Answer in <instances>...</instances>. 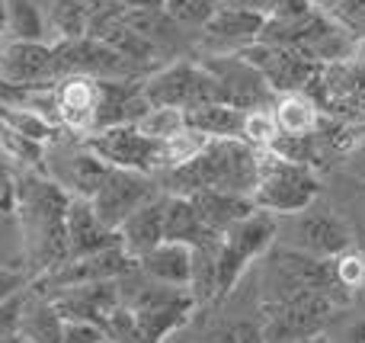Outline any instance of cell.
<instances>
[{
  "instance_id": "1",
  "label": "cell",
  "mask_w": 365,
  "mask_h": 343,
  "mask_svg": "<svg viewBox=\"0 0 365 343\" xmlns=\"http://www.w3.org/2000/svg\"><path fill=\"white\" fill-rule=\"evenodd\" d=\"M71 193L58 186L45 170H23L16 173L13 190V215L23 231L26 263L36 276L51 273L68 260V215Z\"/></svg>"
},
{
  "instance_id": "2",
  "label": "cell",
  "mask_w": 365,
  "mask_h": 343,
  "mask_svg": "<svg viewBox=\"0 0 365 343\" xmlns=\"http://www.w3.org/2000/svg\"><path fill=\"white\" fill-rule=\"evenodd\" d=\"M158 183L173 196H192L199 190L253 196L259 177V148L244 138H208L195 158L158 173Z\"/></svg>"
},
{
  "instance_id": "3",
  "label": "cell",
  "mask_w": 365,
  "mask_h": 343,
  "mask_svg": "<svg viewBox=\"0 0 365 343\" xmlns=\"http://www.w3.org/2000/svg\"><path fill=\"white\" fill-rule=\"evenodd\" d=\"M321 193V180H317L314 167L295 164V160L279 158L269 148H259V177L257 190H253V203L257 209L272 212V215H298V212L311 209Z\"/></svg>"
},
{
  "instance_id": "4",
  "label": "cell",
  "mask_w": 365,
  "mask_h": 343,
  "mask_svg": "<svg viewBox=\"0 0 365 343\" xmlns=\"http://www.w3.org/2000/svg\"><path fill=\"white\" fill-rule=\"evenodd\" d=\"M279 237V222L272 212H250L247 218H240L237 225H231L227 231H221L218 241V276H215V299H225L234 292L237 280L244 276V270L250 267L257 257H266L269 247Z\"/></svg>"
},
{
  "instance_id": "5",
  "label": "cell",
  "mask_w": 365,
  "mask_h": 343,
  "mask_svg": "<svg viewBox=\"0 0 365 343\" xmlns=\"http://www.w3.org/2000/svg\"><path fill=\"white\" fill-rule=\"evenodd\" d=\"M266 292H269V299L298 295V292H321L336 299L340 305L349 302V292L340 289L330 260L311 257L298 247H269V257H266Z\"/></svg>"
},
{
  "instance_id": "6",
  "label": "cell",
  "mask_w": 365,
  "mask_h": 343,
  "mask_svg": "<svg viewBox=\"0 0 365 343\" xmlns=\"http://www.w3.org/2000/svg\"><path fill=\"white\" fill-rule=\"evenodd\" d=\"M336 308H343L336 299L321 292H298L279 295L263 302V343H302L324 331Z\"/></svg>"
},
{
  "instance_id": "7",
  "label": "cell",
  "mask_w": 365,
  "mask_h": 343,
  "mask_svg": "<svg viewBox=\"0 0 365 343\" xmlns=\"http://www.w3.org/2000/svg\"><path fill=\"white\" fill-rule=\"evenodd\" d=\"M83 145L103 158L109 167H122V170H138V173H164L167 170V145L154 135L141 132L135 122H122V126H106L96 132L83 135Z\"/></svg>"
},
{
  "instance_id": "8",
  "label": "cell",
  "mask_w": 365,
  "mask_h": 343,
  "mask_svg": "<svg viewBox=\"0 0 365 343\" xmlns=\"http://www.w3.org/2000/svg\"><path fill=\"white\" fill-rule=\"evenodd\" d=\"M61 135H55V138L45 145L42 170L48 173L58 186H64L71 196L93 199V193L100 190L103 180L109 177V164L103 158H96V154L83 145V138L74 135V141H71V138H61Z\"/></svg>"
},
{
  "instance_id": "9",
  "label": "cell",
  "mask_w": 365,
  "mask_h": 343,
  "mask_svg": "<svg viewBox=\"0 0 365 343\" xmlns=\"http://www.w3.org/2000/svg\"><path fill=\"white\" fill-rule=\"evenodd\" d=\"M55 45V74L61 77H148L138 64H132L125 55L106 45L96 36L58 39Z\"/></svg>"
},
{
  "instance_id": "10",
  "label": "cell",
  "mask_w": 365,
  "mask_h": 343,
  "mask_svg": "<svg viewBox=\"0 0 365 343\" xmlns=\"http://www.w3.org/2000/svg\"><path fill=\"white\" fill-rule=\"evenodd\" d=\"M55 45L36 39H16L0 29V90H42L55 87Z\"/></svg>"
},
{
  "instance_id": "11",
  "label": "cell",
  "mask_w": 365,
  "mask_h": 343,
  "mask_svg": "<svg viewBox=\"0 0 365 343\" xmlns=\"http://www.w3.org/2000/svg\"><path fill=\"white\" fill-rule=\"evenodd\" d=\"M141 93H145V100L151 106H177V109H192L202 106V103L218 100L215 77L202 64L192 61H173L167 68L151 71L145 77Z\"/></svg>"
},
{
  "instance_id": "12",
  "label": "cell",
  "mask_w": 365,
  "mask_h": 343,
  "mask_svg": "<svg viewBox=\"0 0 365 343\" xmlns=\"http://www.w3.org/2000/svg\"><path fill=\"white\" fill-rule=\"evenodd\" d=\"M132 273H138V260L132 254H125V247H109L100 254L77 257V260H64L51 273L36 276V295H55L68 286H83V282H103V280H128Z\"/></svg>"
},
{
  "instance_id": "13",
  "label": "cell",
  "mask_w": 365,
  "mask_h": 343,
  "mask_svg": "<svg viewBox=\"0 0 365 343\" xmlns=\"http://www.w3.org/2000/svg\"><path fill=\"white\" fill-rule=\"evenodd\" d=\"M160 183L154 173H138V170H122V167H109V177L103 180V186L93 193L90 205L93 212L119 231V225L125 222L132 212H138L141 205H148L151 199L160 196Z\"/></svg>"
},
{
  "instance_id": "14",
  "label": "cell",
  "mask_w": 365,
  "mask_h": 343,
  "mask_svg": "<svg viewBox=\"0 0 365 343\" xmlns=\"http://www.w3.org/2000/svg\"><path fill=\"white\" fill-rule=\"evenodd\" d=\"M237 55L247 64L263 74V81L269 83L272 93H292V90H304L308 81L317 74L321 64L314 58H308L298 48H282V45H269V42H250L244 48H237Z\"/></svg>"
},
{
  "instance_id": "15",
  "label": "cell",
  "mask_w": 365,
  "mask_h": 343,
  "mask_svg": "<svg viewBox=\"0 0 365 343\" xmlns=\"http://www.w3.org/2000/svg\"><path fill=\"white\" fill-rule=\"evenodd\" d=\"M202 68L215 77V90H218V100L227 103L234 109H263L269 106L272 90L263 81L253 64H247L244 58L234 51V55H212L202 61Z\"/></svg>"
},
{
  "instance_id": "16",
  "label": "cell",
  "mask_w": 365,
  "mask_h": 343,
  "mask_svg": "<svg viewBox=\"0 0 365 343\" xmlns=\"http://www.w3.org/2000/svg\"><path fill=\"white\" fill-rule=\"evenodd\" d=\"M122 280H103V282H83V286H68L61 292L48 295L64 321H90V324L106 327L113 312L122 305Z\"/></svg>"
},
{
  "instance_id": "17",
  "label": "cell",
  "mask_w": 365,
  "mask_h": 343,
  "mask_svg": "<svg viewBox=\"0 0 365 343\" xmlns=\"http://www.w3.org/2000/svg\"><path fill=\"white\" fill-rule=\"evenodd\" d=\"M55 93V113H58V126L68 135H90L96 128V109H100V87L96 77H61L51 87Z\"/></svg>"
},
{
  "instance_id": "18",
  "label": "cell",
  "mask_w": 365,
  "mask_h": 343,
  "mask_svg": "<svg viewBox=\"0 0 365 343\" xmlns=\"http://www.w3.org/2000/svg\"><path fill=\"white\" fill-rule=\"evenodd\" d=\"M64 228H68V260L100 254V250H109V247H122L119 231L109 228L93 212L90 199H83V196H71Z\"/></svg>"
},
{
  "instance_id": "19",
  "label": "cell",
  "mask_w": 365,
  "mask_h": 343,
  "mask_svg": "<svg viewBox=\"0 0 365 343\" xmlns=\"http://www.w3.org/2000/svg\"><path fill=\"white\" fill-rule=\"evenodd\" d=\"M298 235H295V247L304 250L311 257H336L340 250L353 247V237H349V228L340 215H334L330 209H304L298 212Z\"/></svg>"
},
{
  "instance_id": "20",
  "label": "cell",
  "mask_w": 365,
  "mask_h": 343,
  "mask_svg": "<svg viewBox=\"0 0 365 343\" xmlns=\"http://www.w3.org/2000/svg\"><path fill=\"white\" fill-rule=\"evenodd\" d=\"M138 270L154 282L189 289L192 282V247L180 241H160L138 260Z\"/></svg>"
},
{
  "instance_id": "21",
  "label": "cell",
  "mask_w": 365,
  "mask_h": 343,
  "mask_svg": "<svg viewBox=\"0 0 365 343\" xmlns=\"http://www.w3.org/2000/svg\"><path fill=\"white\" fill-rule=\"evenodd\" d=\"M218 231H212L199 218L192 199L164 193V241H180L189 247H202V244L218 241Z\"/></svg>"
},
{
  "instance_id": "22",
  "label": "cell",
  "mask_w": 365,
  "mask_h": 343,
  "mask_svg": "<svg viewBox=\"0 0 365 343\" xmlns=\"http://www.w3.org/2000/svg\"><path fill=\"white\" fill-rule=\"evenodd\" d=\"M119 241L125 254H132L135 260H141L148 250H154L164 241V193L119 225Z\"/></svg>"
},
{
  "instance_id": "23",
  "label": "cell",
  "mask_w": 365,
  "mask_h": 343,
  "mask_svg": "<svg viewBox=\"0 0 365 343\" xmlns=\"http://www.w3.org/2000/svg\"><path fill=\"white\" fill-rule=\"evenodd\" d=\"M263 23H266V13H259V10L218 4L202 29H205V36L212 39V42H231V45H237V48H244V45L259 39Z\"/></svg>"
},
{
  "instance_id": "24",
  "label": "cell",
  "mask_w": 365,
  "mask_h": 343,
  "mask_svg": "<svg viewBox=\"0 0 365 343\" xmlns=\"http://www.w3.org/2000/svg\"><path fill=\"white\" fill-rule=\"evenodd\" d=\"M192 205L199 212V218L212 231H227L231 225H237L240 218H247L250 212H257L253 196H240V193H218V190H199L192 193Z\"/></svg>"
},
{
  "instance_id": "25",
  "label": "cell",
  "mask_w": 365,
  "mask_h": 343,
  "mask_svg": "<svg viewBox=\"0 0 365 343\" xmlns=\"http://www.w3.org/2000/svg\"><path fill=\"white\" fill-rule=\"evenodd\" d=\"M16 334L26 343H61L64 340V318L55 308V302L45 295L26 292L23 312H19Z\"/></svg>"
},
{
  "instance_id": "26",
  "label": "cell",
  "mask_w": 365,
  "mask_h": 343,
  "mask_svg": "<svg viewBox=\"0 0 365 343\" xmlns=\"http://www.w3.org/2000/svg\"><path fill=\"white\" fill-rule=\"evenodd\" d=\"M182 113H186V126L208 135V138H240L244 109H234L221 100H212V103H202V106L182 109Z\"/></svg>"
},
{
  "instance_id": "27",
  "label": "cell",
  "mask_w": 365,
  "mask_h": 343,
  "mask_svg": "<svg viewBox=\"0 0 365 343\" xmlns=\"http://www.w3.org/2000/svg\"><path fill=\"white\" fill-rule=\"evenodd\" d=\"M272 116H276V126L282 135H311L317 128L321 109L304 90H292V93H279Z\"/></svg>"
},
{
  "instance_id": "28",
  "label": "cell",
  "mask_w": 365,
  "mask_h": 343,
  "mask_svg": "<svg viewBox=\"0 0 365 343\" xmlns=\"http://www.w3.org/2000/svg\"><path fill=\"white\" fill-rule=\"evenodd\" d=\"M0 23H4L6 36L45 42V16L38 0H4L0 4Z\"/></svg>"
},
{
  "instance_id": "29",
  "label": "cell",
  "mask_w": 365,
  "mask_h": 343,
  "mask_svg": "<svg viewBox=\"0 0 365 343\" xmlns=\"http://www.w3.org/2000/svg\"><path fill=\"white\" fill-rule=\"evenodd\" d=\"M269 151H276L279 158L285 160H295V164H304V167H317L321 164V154H324V145L317 141V135H276V141L269 145Z\"/></svg>"
},
{
  "instance_id": "30",
  "label": "cell",
  "mask_w": 365,
  "mask_h": 343,
  "mask_svg": "<svg viewBox=\"0 0 365 343\" xmlns=\"http://www.w3.org/2000/svg\"><path fill=\"white\" fill-rule=\"evenodd\" d=\"M135 126H138L141 132L154 135V138L167 141V138H173L177 132L186 128V113L177 109V106H151L138 122H135Z\"/></svg>"
},
{
  "instance_id": "31",
  "label": "cell",
  "mask_w": 365,
  "mask_h": 343,
  "mask_svg": "<svg viewBox=\"0 0 365 343\" xmlns=\"http://www.w3.org/2000/svg\"><path fill=\"white\" fill-rule=\"evenodd\" d=\"M330 267H334V276L340 282L343 292H359L365 289V254L356 247H346L340 250L336 257H330Z\"/></svg>"
},
{
  "instance_id": "32",
  "label": "cell",
  "mask_w": 365,
  "mask_h": 343,
  "mask_svg": "<svg viewBox=\"0 0 365 343\" xmlns=\"http://www.w3.org/2000/svg\"><path fill=\"white\" fill-rule=\"evenodd\" d=\"M279 135L276 116H272L269 106L263 109H247L244 113V126H240V138L253 148H269Z\"/></svg>"
},
{
  "instance_id": "33",
  "label": "cell",
  "mask_w": 365,
  "mask_h": 343,
  "mask_svg": "<svg viewBox=\"0 0 365 343\" xmlns=\"http://www.w3.org/2000/svg\"><path fill=\"white\" fill-rule=\"evenodd\" d=\"M199 343H263V327L257 321H231L205 331Z\"/></svg>"
},
{
  "instance_id": "34",
  "label": "cell",
  "mask_w": 365,
  "mask_h": 343,
  "mask_svg": "<svg viewBox=\"0 0 365 343\" xmlns=\"http://www.w3.org/2000/svg\"><path fill=\"white\" fill-rule=\"evenodd\" d=\"M218 0H164V13L173 23L205 26V19L215 13Z\"/></svg>"
},
{
  "instance_id": "35",
  "label": "cell",
  "mask_w": 365,
  "mask_h": 343,
  "mask_svg": "<svg viewBox=\"0 0 365 343\" xmlns=\"http://www.w3.org/2000/svg\"><path fill=\"white\" fill-rule=\"evenodd\" d=\"M330 16L343 26L353 39H365V0H340V4L330 10Z\"/></svg>"
},
{
  "instance_id": "36",
  "label": "cell",
  "mask_w": 365,
  "mask_h": 343,
  "mask_svg": "<svg viewBox=\"0 0 365 343\" xmlns=\"http://www.w3.org/2000/svg\"><path fill=\"white\" fill-rule=\"evenodd\" d=\"M106 327L90 324V321H64V340L61 343H100L106 340Z\"/></svg>"
},
{
  "instance_id": "37",
  "label": "cell",
  "mask_w": 365,
  "mask_h": 343,
  "mask_svg": "<svg viewBox=\"0 0 365 343\" xmlns=\"http://www.w3.org/2000/svg\"><path fill=\"white\" fill-rule=\"evenodd\" d=\"M311 10H317L311 0H266V16L269 19H298Z\"/></svg>"
},
{
  "instance_id": "38",
  "label": "cell",
  "mask_w": 365,
  "mask_h": 343,
  "mask_svg": "<svg viewBox=\"0 0 365 343\" xmlns=\"http://www.w3.org/2000/svg\"><path fill=\"white\" fill-rule=\"evenodd\" d=\"M13 190H16V167L10 164V158L0 148V212L4 215L13 212Z\"/></svg>"
},
{
  "instance_id": "39",
  "label": "cell",
  "mask_w": 365,
  "mask_h": 343,
  "mask_svg": "<svg viewBox=\"0 0 365 343\" xmlns=\"http://www.w3.org/2000/svg\"><path fill=\"white\" fill-rule=\"evenodd\" d=\"M23 302H26V292H16L10 299L0 302V334H13L19 324V312H23Z\"/></svg>"
},
{
  "instance_id": "40",
  "label": "cell",
  "mask_w": 365,
  "mask_h": 343,
  "mask_svg": "<svg viewBox=\"0 0 365 343\" xmlns=\"http://www.w3.org/2000/svg\"><path fill=\"white\" fill-rule=\"evenodd\" d=\"M23 289H26V273L10 270V267H0V302L16 295V292H23Z\"/></svg>"
},
{
  "instance_id": "41",
  "label": "cell",
  "mask_w": 365,
  "mask_h": 343,
  "mask_svg": "<svg viewBox=\"0 0 365 343\" xmlns=\"http://www.w3.org/2000/svg\"><path fill=\"white\" fill-rule=\"evenodd\" d=\"M125 10H164V0H115Z\"/></svg>"
},
{
  "instance_id": "42",
  "label": "cell",
  "mask_w": 365,
  "mask_h": 343,
  "mask_svg": "<svg viewBox=\"0 0 365 343\" xmlns=\"http://www.w3.org/2000/svg\"><path fill=\"white\" fill-rule=\"evenodd\" d=\"M346 343H365V318L356 321V324L346 331Z\"/></svg>"
},
{
  "instance_id": "43",
  "label": "cell",
  "mask_w": 365,
  "mask_h": 343,
  "mask_svg": "<svg viewBox=\"0 0 365 343\" xmlns=\"http://www.w3.org/2000/svg\"><path fill=\"white\" fill-rule=\"evenodd\" d=\"M311 4H314L317 10H321V13H330V10H334V6H336V4H340V0H311Z\"/></svg>"
},
{
  "instance_id": "44",
  "label": "cell",
  "mask_w": 365,
  "mask_h": 343,
  "mask_svg": "<svg viewBox=\"0 0 365 343\" xmlns=\"http://www.w3.org/2000/svg\"><path fill=\"white\" fill-rule=\"evenodd\" d=\"M353 151H359V154H365V122L359 126V132H356V148Z\"/></svg>"
},
{
  "instance_id": "45",
  "label": "cell",
  "mask_w": 365,
  "mask_h": 343,
  "mask_svg": "<svg viewBox=\"0 0 365 343\" xmlns=\"http://www.w3.org/2000/svg\"><path fill=\"white\" fill-rule=\"evenodd\" d=\"M0 343H26V340L19 337L16 331H13V334H0Z\"/></svg>"
},
{
  "instance_id": "46",
  "label": "cell",
  "mask_w": 365,
  "mask_h": 343,
  "mask_svg": "<svg viewBox=\"0 0 365 343\" xmlns=\"http://www.w3.org/2000/svg\"><path fill=\"white\" fill-rule=\"evenodd\" d=\"M356 58H359V61H362V68H365V39L359 42V51H356Z\"/></svg>"
},
{
  "instance_id": "47",
  "label": "cell",
  "mask_w": 365,
  "mask_h": 343,
  "mask_svg": "<svg viewBox=\"0 0 365 343\" xmlns=\"http://www.w3.org/2000/svg\"><path fill=\"white\" fill-rule=\"evenodd\" d=\"M302 343H327V340H324L321 334H317V337H311V340H302Z\"/></svg>"
},
{
  "instance_id": "48",
  "label": "cell",
  "mask_w": 365,
  "mask_h": 343,
  "mask_svg": "<svg viewBox=\"0 0 365 343\" xmlns=\"http://www.w3.org/2000/svg\"><path fill=\"white\" fill-rule=\"evenodd\" d=\"M100 343H115V340H113V337H106V340H100Z\"/></svg>"
},
{
  "instance_id": "49",
  "label": "cell",
  "mask_w": 365,
  "mask_h": 343,
  "mask_svg": "<svg viewBox=\"0 0 365 343\" xmlns=\"http://www.w3.org/2000/svg\"><path fill=\"white\" fill-rule=\"evenodd\" d=\"M0 29H4V23H0Z\"/></svg>"
},
{
  "instance_id": "50",
  "label": "cell",
  "mask_w": 365,
  "mask_h": 343,
  "mask_svg": "<svg viewBox=\"0 0 365 343\" xmlns=\"http://www.w3.org/2000/svg\"><path fill=\"white\" fill-rule=\"evenodd\" d=\"M0 218H4V212H0Z\"/></svg>"
}]
</instances>
